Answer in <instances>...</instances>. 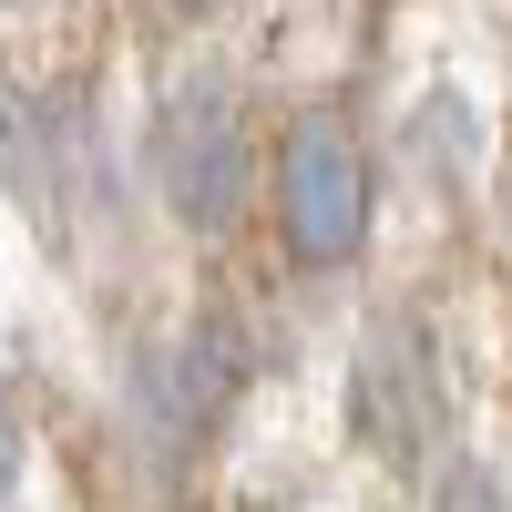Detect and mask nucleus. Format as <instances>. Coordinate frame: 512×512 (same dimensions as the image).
<instances>
[{
  "label": "nucleus",
  "instance_id": "423d86ee",
  "mask_svg": "<svg viewBox=\"0 0 512 512\" xmlns=\"http://www.w3.org/2000/svg\"><path fill=\"white\" fill-rule=\"evenodd\" d=\"M11 482H21V420H11V390H0V502H11Z\"/></svg>",
  "mask_w": 512,
  "mask_h": 512
},
{
  "label": "nucleus",
  "instance_id": "f257e3e1",
  "mask_svg": "<svg viewBox=\"0 0 512 512\" xmlns=\"http://www.w3.org/2000/svg\"><path fill=\"white\" fill-rule=\"evenodd\" d=\"M154 185L185 236H226L246 216V113L216 72H185L154 113Z\"/></svg>",
  "mask_w": 512,
  "mask_h": 512
},
{
  "label": "nucleus",
  "instance_id": "f03ea898",
  "mask_svg": "<svg viewBox=\"0 0 512 512\" xmlns=\"http://www.w3.org/2000/svg\"><path fill=\"white\" fill-rule=\"evenodd\" d=\"M277 236L297 267H349L369 246V164L338 113H297L277 154Z\"/></svg>",
  "mask_w": 512,
  "mask_h": 512
},
{
  "label": "nucleus",
  "instance_id": "20e7f679",
  "mask_svg": "<svg viewBox=\"0 0 512 512\" xmlns=\"http://www.w3.org/2000/svg\"><path fill=\"white\" fill-rule=\"evenodd\" d=\"M0 185L11 195H52V103H31V93H11L0 82Z\"/></svg>",
  "mask_w": 512,
  "mask_h": 512
},
{
  "label": "nucleus",
  "instance_id": "39448f33",
  "mask_svg": "<svg viewBox=\"0 0 512 512\" xmlns=\"http://www.w3.org/2000/svg\"><path fill=\"white\" fill-rule=\"evenodd\" d=\"M431 512H502V482L482 472V461H451V472L431 482Z\"/></svg>",
  "mask_w": 512,
  "mask_h": 512
},
{
  "label": "nucleus",
  "instance_id": "7ed1b4c3",
  "mask_svg": "<svg viewBox=\"0 0 512 512\" xmlns=\"http://www.w3.org/2000/svg\"><path fill=\"white\" fill-rule=\"evenodd\" d=\"M349 420H359V441L390 461V472H410V461L441 441V349H431V328L410 308L369 318L359 369H349Z\"/></svg>",
  "mask_w": 512,
  "mask_h": 512
}]
</instances>
